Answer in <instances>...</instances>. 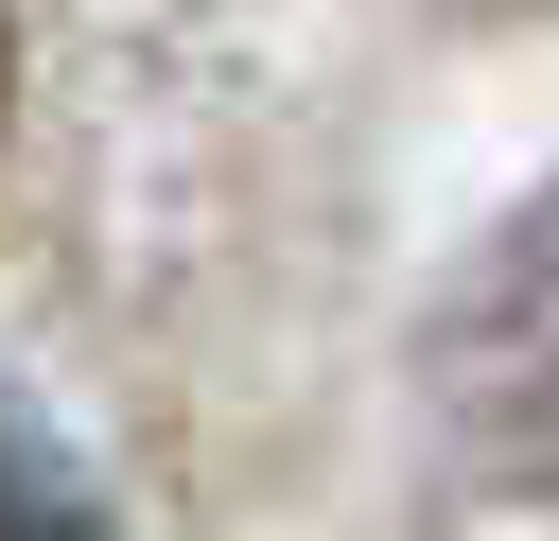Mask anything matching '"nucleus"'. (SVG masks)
<instances>
[{
	"mask_svg": "<svg viewBox=\"0 0 559 541\" xmlns=\"http://www.w3.org/2000/svg\"><path fill=\"white\" fill-rule=\"evenodd\" d=\"M0 87H17V0H0Z\"/></svg>",
	"mask_w": 559,
	"mask_h": 541,
	"instance_id": "obj_3",
	"label": "nucleus"
},
{
	"mask_svg": "<svg viewBox=\"0 0 559 541\" xmlns=\"http://www.w3.org/2000/svg\"><path fill=\"white\" fill-rule=\"evenodd\" d=\"M0 541H105V506H87V471L35 436V401H0Z\"/></svg>",
	"mask_w": 559,
	"mask_h": 541,
	"instance_id": "obj_2",
	"label": "nucleus"
},
{
	"mask_svg": "<svg viewBox=\"0 0 559 541\" xmlns=\"http://www.w3.org/2000/svg\"><path fill=\"white\" fill-rule=\"evenodd\" d=\"M419 419L437 454L507 506V524H559V192H524L419 314Z\"/></svg>",
	"mask_w": 559,
	"mask_h": 541,
	"instance_id": "obj_1",
	"label": "nucleus"
}]
</instances>
